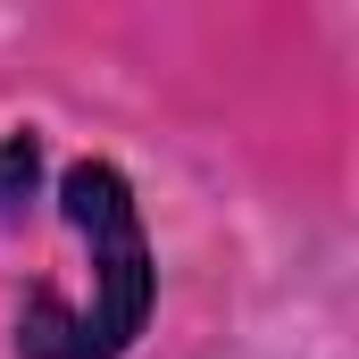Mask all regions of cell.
<instances>
[{
  "label": "cell",
  "mask_w": 359,
  "mask_h": 359,
  "mask_svg": "<svg viewBox=\"0 0 359 359\" xmlns=\"http://www.w3.org/2000/svg\"><path fill=\"white\" fill-rule=\"evenodd\" d=\"M59 209L84 243L92 292L59 301L50 284H34L17 309V359H126L134 334L151 326V301H159V259H151L134 184L109 159H76L59 176Z\"/></svg>",
  "instance_id": "6da1fadb"
},
{
  "label": "cell",
  "mask_w": 359,
  "mask_h": 359,
  "mask_svg": "<svg viewBox=\"0 0 359 359\" xmlns=\"http://www.w3.org/2000/svg\"><path fill=\"white\" fill-rule=\"evenodd\" d=\"M34 184H42V134H34V126H8V134H0V226L25 217Z\"/></svg>",
  "instance_id": "7a4b0ae2"
}]
</instances>
